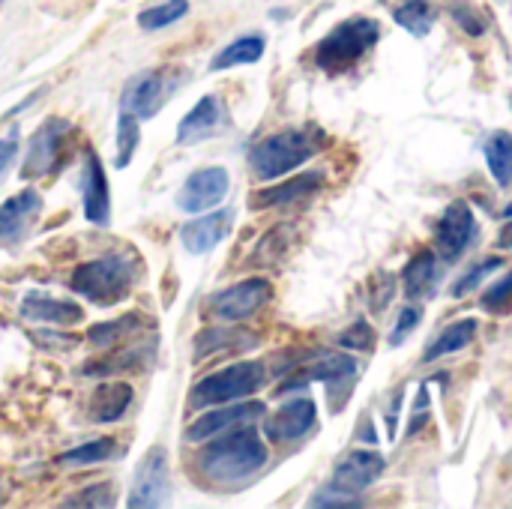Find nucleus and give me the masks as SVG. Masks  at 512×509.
<instances>
[{
    "instance_id": "1",
    "label": "nucleus",
    "mask_w": 512,
    "mask_h": 509,
    "mask_svg": "<svg viewBox=\"0 0 512 509\" xmlns=\"http://www.w3.org/2000/svg\"><path fill=\"white\" fill-rule=\"evenodd\" d=\"M267 465V447L252 423L228 429L225 438L213 441L198 453V471L216 486H234Z\"/></svg>"
},
{
    "instance_id": "2",
    "label": "nucleus",
    "mask_w": 512,
    "mask_h": 509,
    "mask_svg": "<svg viewBox=\"0 0 512 509\" xmlns=\"http://www.w3.org/2000/svg\"><path fill=\"white\" fill-rule=\"evenodd\" d=\"M138 270H141L138 258L108 252L75 267L69 276V288L96 306H114L129 297L132 285L138 282Z\"/></svg>"
},
{
    "instance_id": "3",
    "label": "nucleus",
    "mask_w": 512,
    "mask_h": 509,
    "mask_svg": "<svg viewBox=\"0 0 512 509\" xmlns=\"http://www.w3.org/2000/svg\"><path fill=\"white\" fill-rule=\"evenodd\" d=\"M318 150H321L318 132L285 129V132H276V135H267L264 141H258L249 153V165L258 180L270 183L282 174H291L303 162H309Z\"/></svg>"
},
{
    "instance_id": "4",
    "label": "nucleus",
    "mask_w": 512,
    "mask_h": 509,
    "mask_svg": "<svg viewBox=\"0 0 512 509\" xmlns=\"http://www.w3.org/2000/svg\"><path fill=\"white\" fill-rule=\"evenodd\" d=\"M378 21L375 18H348L342 24H336L315 48V63L324 72H345L351 69L357 60L366 57V51L378 42Z\"/></svg>"
},
{
    "instance_id": "5",
    "label": "nucleus",
    "mask_w": 512,
    "mask_h": 509,
    "mask_svg": "<svg viewBox=\"0 0 512 509\" xmlns=\"http://www.w3.org/2000/svg\"><path fill=\"white\" fill-rule=\"evenodd\" d=\"M264 381H267V369L261 363H234V366L198 381L189 393V405L192 408L231 405V402L255 396L264 387Z\"/></svg>"
},
{
    "instance_id": "6",
    "label": "nucleus",
    "mask_w": 512,
    "mask_h": 509,
    "mask_svg": "<svg viewBox=\"0 0 512 509\" xmlns=\"http://www.w3.org/2000/svg\"><path fill=\"white\" fill-rule=\"evenodd\" d=\"M183 81V72L180 69H150V72H141L135 75L126 90H123V99H120V108L123 111H132L138 120H150L162 111V105L174 96V90L180 87Z\"/></svg>"
},
{
    "instance_id": "7",
    "label": "nucleus",
    "mask_w": 512,
    "mask_h": 509,
    "mask_svg": "<svg viewBox=\"0 0 512 509\" xmlns=\"http://www.w3.org/2000/svg\"><path fill=\"white\" fill-rule=\"evenodd\" d=\"M42 213V195L36 189H21L0 204V249H18V243L33 231Z\"/></svg>"
},
{
    "instance_id": "8",
    "label": "nucleus",
    "mask_w": 512,
    "mask_h": 509,
    "mask_svg": "<svg viewBox=\"0 0 512 509\" xmlns=\"http://www.w3.org/2000/svg\"><path fill=\"white\" fill-rule=\"evenodd\" d=\"M228 189H231V177H228V171L222 165L201 168L177 192V210H183V213L213 210V207H219L225 201Z\"/></svg>"
},
{
    "instance_id": "9",
    "label": "nucleus",
    "mask_w": 512,
    "mask_h": 509,
    "mask_svg": "<svg viewBox=\"0 0 512 509\" xmlns=\"http://www.w3.org/2000/svg\"><path fill=\"white\" fill-rule=\"evenodd\" d=\"M72 126L60 117H51L48 123H42L36 129V135H30L27 141V156H24V165H21V180H39L51 171V165L57 162L60 156V144L66 138Z\"/></svg>"
},
{
    "instance_id": "10",
    "label": "nucleus",
    "mask_w": 512,
    "mask_h": 509,
    "mask_svg": "<svg viewBox=\"0 0 512 509\" xmlns=\"http://www.w3.org/2000/svg\"><path fill=\"white\" fill-rule=\"evenodd\" d=\"M168 501V456L162 447H153L135 471L129 507H162Z\"/></svg>"
},
{
    "instance_id": "11",
    "label": "nucleus",
    "mask_w": 512,
    "mask_h": 509,
    "mask_svg": "<svg viewBox=\"0 0 512 509\" xmlns=\"http://www.w3.org/2000/svg\"><path fill=\"white\" fill-rule=\"evenodd\" d=\"M270 294H273V288L267 279H246V282H237V285L219 291L213 297V312L225 321H246L270 300Z\"/></svg>"
},
{
    "instance_id": "12",
    "label": "nucleus",
    "mask_w": 512,
    "mask_h": 509,
    "mask_svg": "<svg viewBox=\"0 0 512 509\" xmlns=\"http://www.w3.org/2000/svg\"><path fill=\"white\" fill-rule=\"evenodd\" d=\"M474 231H477V222H474V213L465 201H453L441 222H438V252L447 264L459 261L462 252L468 249V243L474 240Z\"/></svg>"
},
{
    "instance_id": "13",
    "label": "nucleus",
    "mask_w": 512,
    "mask_h": 509,
    "mask_svg": "<svg viewBox=\"0 0 512 509\" xmlns=\"http://www.w3.org/2000/svg\"><path fill=\"white\" fill-rule=\"evenodd\" d=\"M228 123V111L225 102L219 96H201L198 105L177 123V144L189 147V144H201L207 138H213L219 129H225Z\"/></svg>"
},
{
    "instance_id": "14",
    "label": "nucleus",
    "mask_w": 512,
    "mask_h": 509,
    "mask_svg": "<svg viewBox=\"0 0 512 509\" xmlns=\"http://www.w3.org/2000/svg\"><path fill=\"white\" fill-rule=\"evenodd\" d=\"M81 198H84V216L87 222L105 228L111 219V192H108V180H105V168L99 162V156L90 150L81 168Z\"/></svg>"
},
{
    "instance_id": "15",
    "label": "nucleus",
    "mask_w": 512,
    "mask_h": 509,
    "mask_svg": "<svg viewBox=\"0 0 512 509\" xmlns=\"http://www.w3.org/2000/svg\"><path fill=\"white\" fill-rule=\"evenodd\" d=\"M318 420V408L312 399H294L288 405H282L267 423H264V432L270 441L276 444H285V441H297L303 438Z\"/></svg>"
},
{
    "instance_id": "16",
    "label": "nucleus",
    "mask_w": 512,
    "mask_h": 509,
    "mask_svg": "<svg viewBox=\"0 0 512 509\" xmlns=\"http://www.w3.org/2000/svg\"><path fill=\"white\" fill-rule=\"evenodd\" d=\"M384 474V459L381 453L372 450H351L333 474V486L345 492H366L378 477Z\"/></svg>"
},
{
    "instance_id": "17",
    "label": "nucleus",
    "mask_w": 512,
    "mask_h": 509,
    "mask_svg": "<svg viewBox=\"0 0 512 509\" xmlns=\"http://www.w3.org/2000/svg\"><path fill=\"white\" fill-rule=\"evenodd\" d=\"M258 417H264V405L261 402H240V405H228L222 411H210L201 420L192 423L189 429V441H207L219 432H228L234 426H246L255 423Z\"/></svg>"
},
{
    "instance_id": "18",
    "label": "nucleus",
    "mask_w": 512,
    "mask_h": 509,
    "mask_svg": "<svg viewBox=\"0 0 512 509\" xmlns=\"http://www.w3.org/2000/svg\"><path fill=\"white\" fill-rule=\"evenodd\" d=\"M324 183V174L321 171H309L297 180H288V183H279V186H267V189H258L252 192L249 204L255 210H267V207H294L300 204L306 195H312L318 186Z\"/></svg>"
},
{
    "instance_id": "19",
    "label": "nucleus",
    "mask_w": 512,
    "mask_h": 509,
    "mask_svg": "<svg viewBox=\"0 0 512 509\" xmlns=\"http://www.w3.org/2000/svg\"><path fill=\"white\" fill-rule=\"evenodd\" d=\"M228 228H231V210H219V213H210V216H201V219L189 222L180 231V240H183L186 252L207 255L210 249H216L225 240Z\"/></svg>"
},
{
    "instance_id": "20",
    "label": "nucleus",
    "mask_w": 512,
    "mask_h": 509,
    "mask_svg": "<svg viewBox=\"0 0 512 509\" xmlns=\"http://www.w3.org/2000/svg\"><path fill=\"white\" fill-rule=\"evenodd\" d=\"M21 315L30 321H42V324L72 327L84 318V309L78 303H63V300H51L42 294H27L21 303Z\"/></svg>"
},
{
    "instance_id": "21",
    "label": "nucleus",
    "mask_w": 512,
    "mask_h": 509,
    "mask_svg": "<svg viewBox=\"0 0 512 509\" xmlns=\"http://www.w3.org/2000/svg\"><path fill=\"white\" fill-rule=\"evenodd\" d=\"M129 405H132V387L129 384H120V381L102 384L90 399V417L96 423H114L129 411Z\"/></svg>"
},
{
    "instance_id": "22",
    "label": "nucleus",
    "mask_w": 512,
    "mask_h": 509,
    "mask_svg": "<svg viewBox=\"0 0 512 509\" xmlns=\"http://www.w3.org/2000/svg\"><path fill=\"white\" fill-rule=\"evenodd\" d=\"M261 54H264V36H258V33H252V36H240V39H234L231 45H225V48L213 57L210 69L216 72V69H231V66L258 63V60H261Z\"/></svg>"
},
{
    "instance_id": "23",
    "label": "nucleus",
    "mask_w": 512,
    "mask_h": 509,
    "mask_svg": "<svg viewBox=\"0 0 512 509\" xmlns=\"http://www.w3.org/2000/svg\"><path fill=\"white\" fill-rule=\"evenodd\" d=\"M474 333H477V321L474 318H465V321H456V324H450L435 342H432V348L426 351V363H435V360H441V357H447V354H456V351H462L471 339H474Z\"/></svg>"
},
{
    "instance_id": "24",
    "label": "nucleus",
    "mask_w": 512,
    "mask_h": 509,
    "mask_svg": "<svg viewBox=\"0 0 512 509\" xmlns=\"http://www.w3.org/2000/svg\"><path fill=\"white\" fill-rule=\"evenodd\" d=\"M486 162L489 171L495 174V180L501 186L512 183V135L510 132H495L486 144Z\"/></svg>"
},
{
    "instance_id": "25",
    "label": "nucleus",
    "mask_w": 512,
    "mask_h": 509,
    "mask_svg": "<svg viewBox=\"0 0 512 509\" xmlns=\"http://www.w3.org/2000/svg\"><path fill=\"white\" fill-rule=\"evenodd\" d=\"M405 294L411 297V300H417V297H423L429 288H432V282H435V255L432 252H420L408 267H405Z\"/></svg>"
},
{
    "instance_id": "26",
    "label": "nucleus",
    "mask_w": 512,
    "mask_h": 509,
    "mask_svg": "<svg viewBox=\"0 0 512 509\" xmlns=\"http://www.w3.org/2000/svg\"><path fill=\"white\" fill-rule=\"evenodd\" d=\"M393 18H396V24H402L414 36H426L435 24V12L426 0H405L402 6H396Z\"/></svg>"
},
{
    "instance_id": "27",
    "label": "nucleus",
    "mask_w": 512,
    "mask_h": 509,
    "mask_svg": "<svg viewBox=\"0 0 512 509\" xmlns=\"http://www.w3.org/2000/svg\"><path fill=\"white\" fill-rule=\"evenodd\" d=\"M117 456V444L111 438H99L90 444H81L69 453L60 456V465H96V462H108Z\"/></svg>"
},
{
    "instance_id": "28",
    "label": "nucleus",
    "mask_w": 512,
    "mask_h": 509,
    "mask_svg": "<svg viewBox=\"0 0 512 509\" xmlns=\"http://www.w3.org/2000/svg\"><path fill=\"white\" fill-rule=\"evenodd\" d=\"M189 12V0H165L159 6H150L138 15V24L144 30H159V27H168L174 21H180L183 15Z\"/></svg>"
},
{
    "instance_id": "29",
    "label": "nucleus",
    "mask_w": 512,
    "mask_h": 509,
    "mask_svg": "<svg viewBox=\"0 0 512 509\" xmlns=\"http://www.w3.org/2000/svg\"><path fill=\"white\" fill-rule=\"evenodd\" d=\"M354 372H357V363H354L348 354H327V357L318 360L306 375H309L312 381H327V384H333V381L351 378Z\"/></svg>"
},
{
    "instance_id": "30",
    "label": "nucleus",
    "mask_w": 512,
    "mask_h": 509,
    "mask_svg": "<svg viewBox=\"0 0 512 509\" xmlns=\"http://www.w3.org/2000/svg\"><path fill=\"white\" fill-rule=\"evenodd\" d=\"M138 150V117L132 111H120L117 120V168H126Z\"/></svg>"
},
{
    "instance_id": "31",
    "label": "nucleus",
    "mask_w": 512,
    "mask_h": 509,
    "mask_svg": "<svg viewBox=\"0 0 512 509\" xmlns=\"http://www.w3.org/2000/svg\"><path fill=\"white\" fill-rule=\"evenodd\" d=\"M512 306V273L510 276H504V279H498L489 291H486V297H483V309L486 312H504V309H510Z\"/></svg>"
},
{
    "instance_id": "32",
    "label": "nucleus",
    "mask_w": 512,
    "mask_h": 509,
    "mask_svg": "<svg viewBox=\"0 0 512 509\" xmlns=\"http://www.w3.org/2000/svg\"><path fill=\"white\" fill-rule=\"evenodd\" d=\"M348 351H369L372 348V342H375V333H372V327L369 324H354L348 333H342V339H339Z\"/></svg>"
},
{
    "instance_id": "33",
    "label": "nucleus",
    "mask_w": 512,
    "mask_h": 509,
    "mask_svg": "<svg viewBox=\"0 0 512 509\" xmlns=\"http://www.w3.org/2000/svg\"><path fill=\"white\" fill-rule=\"evenodd\" d=\"M498 267H501V258L483 261V264H480L477 270H471V273H468V276H465V279H462V282L456 285V297H465L468 291H474V288H477V285H480V282H483L486 276H492V273H495Z\"/></svg>"
},
{
    "instance_id": "34",
    "label": "nucleus",
    "mask_w": 512,
    "mask_h": 509,
    "mask_svg": "<svg viewBox=\"0 0 512 509\" xmlns=\"http://www.w3.org/2000/svg\"><path fill=\"white\" fill-rule=\"evenodd\" d=\"M450 12H453V18H456V21H459V24H462V27H465L468 33L480 36V33L486 30V21H483V18L477 15V9H474L471 3H456V6H453Z\"/></svg>"
},
{
    "instance_id": "35",
    "label": "nucleus",
    "mask_w": 512,
    "mask_h": 509,
    "mask_svg": "<svg viewBox=\"0 0 512 509\" xmlns=\"http://www.w3.org/2000/svg\"><path fill=\"white\" fill-rule=\"evenodd\" d=\"M420 324V309H414V306H408V309H402V318H399V324H396V330H393V336H390V345H402L408 336H411V330Z\"/></svg>"
},
{
    "instance_id": "36",
    "label": "nucleus",
    "mask_w": 512,
    "mask_h": 509,
    "mask_svg": "<svg viewBox=\"0 0 512 509\" xmlns=\"http://www.w3.org/2000/svg\"><path fill=\"white\" fill-rule=\"evenodd\" d=\"M312 507H360V498L354 492H321L318 498H312Z\"/></svg>"
},
{
    "instance_id": "37",
    "label": "nucleus",
    "mask_w": 512,
    "mask_h": 509,
    "mask_svg": "<svg viewBox=\"0 0 512 509\" xmlns=\"http://www.w3.org/2000/svg\"><path fill=\"white\" fill-rule=\"evenodd\" d=\"M102 489H105V486H93V489H87V492H84L87 498H72L69 504H72V507H93V504H96V507H111V504H114V498H96Z\"/></svg>"
},
{
    "instance_id": "38",
    "label": "nucleus",
    "mask_w": 512,
    "mask_h": 509,
    "mask_svg": "<svg viewBox=\"0 0 512 509\" xmlns=\"http://www.w3.org/2000/svg\"><path fill=\"white\" fill-rule=\"evenodd\" d=\"M15 156H18V138H15V135L0 138V174L12 165Z\"/></svg>"
},
{
    "instance_id": "39",
    "label": "nucleus",
    "mask_w": 512,
    "mask_h": 509,
    "mask_svg": "<svg viewBox=\"0 0 512 509\" xmlns=\"http://www.w3.org/2000/svg\"><path fill=\"white\" fill-rule=\"evenodd\" d=\"M498 243H501L504 249H510L512 246V222L507 225V228H504V234H501V240H498Z\"/></svg>"
},
{
    "instance_id": "40",
    "label": "nucleus",
    "mask_w": 512,
    "mask_h": 509,
    "mask_svg": "<svg viewBox=\"0 0 512 509\" xmlns=\"http://www.w3.org/2000/svg\"><path fill=\"white\" fill-rule=\"evenodd\" d=\"M504 216H507V219H512V204L507 207V210H504Z\"/></svg>"
},
{
    "instance_id": "41",
    "label": "nucleus",
    "mask_w": 512,
    "mask_h": 509,
    "mask_svg": "<svg viewBox=\"0 0 512 509\" xmlns=\"http://www.w3.org/2000/svg\"><path fill=\"white\" fill-rule=\"evenodd\" d=\"M0 6H3V0H0Z\"/></svg>"
}]
</instances>
